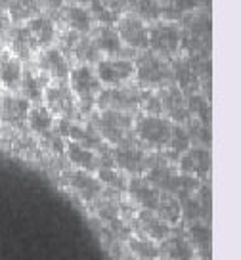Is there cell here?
<instances>
[{
    "label": "cell",
    "mask_w": 241,
    "mask_h": 260,
    "mask_svg": "<svg viewBox=\"0 0 241 260\" xmlns=\"http://www.w3.org/2000/svg\"><path fill=\"white\" fill-rule=\"evenodd\" d=\"M67 4H79V6H86L90 4V0H65Z\"/></svg>",
    "instance_id": "cell-30"
},
{
    "label": "cell",
    "mask_w": 241,
    "mask_h": 260,
    "mask_svg": "<svg viewBox=\"0 0 241 260\" xmlns=\"http://www.w3.org/2000/svg\"><path fill=\"white\" fill-rule=\"evenodd\" d=\"M65 184L71 189L73 193H77L86 203H94L98 201L105 191V186L102 184V180L98 178L92 172H84L79 169H71L64 174Z\"/></svg>",
    "instance_id": "cell-13"
},
{
    "label": "cell",
    "mask_w": 241,
    "mask_h": 260,
    "mask_svg": "<svg viewBox=\"0 0 241 260\" xmlns=\"http://www.w3.org/2000/svg\"><path fill=\"white\" fill-rule=\"evenodd\" d=\"M0 94H2V92H0Z\"/></svg>",
    "instance_id": "cell-32"
},
{
    "label": "cell",
    "mask_w": 241,
    "mask_h": 260,
    "mask_svg": "<svg viewBox=\"0 0 241 260\" xmlns=\"http://www.w3.org/2000/svg\"><path fill=\"white\" fill-rule=\"evenodd\" d=\"M165 252L169 254V258L172 260H192L193 258V249L192 245L188 243L186 237H167L165 241Z\"/></svg>",
    "instance_id": "cell-27"
},
{
    "label": "cell",
    "mask_w": 241,
    "mask_h": 260,
    "mask_svg": "<svg viewBox=\"0 0 241 260\" xmlns=\"http://www.w3.org/2000/svg\"><path fill=\"white\" fill-rule=\"evenodd\" d=\"M64 147H65V155H67V161L73 165V169L96 174L104 167H113L111 155H100L96 151L88 149V147L73 142V140H67V144Z\"/></svg>",
    "instance_id": "cell-12"
},
{
    "label": "cell",
    "mask_w": 241,
    "mask_h": 260,
    "mask_svg": "<svg viewBox=\"0 0 241 260\" xmlns=\"http://www.w3.org/2000/svg\"><path fill=\"white\" fill-rule=\"evenodd\" d=\"M132 251L136 252L138 256H142V258H155L157 256V247L153 245L152 239H147V237H144V239H132Z\"/></svg>",
    "instance_id": "cell-29"
},
{
    "label": "cell",
    "mask_w": 241,
    "mask_h": 260,
    "mask_svg": "<svg viewBox=\"0 0 241 260\" xmlns=\"http://www.w3.org/2000/svg\"><path fill=\"white\" fill-rule=\"evenodd\" d=\"M134 84L140 90H159L174 84V71L169 59H163L152 50L140 52L138 59L134 61Z\"/></svg>",
    "instance_id": "cell-1"
},
{
    "label": "cell",
    "mask_w": 241,
    "mask_h": 260,
    "mask_svg": "<svg viewBox=\"0 0 241 260\" xmlns=\"http://www.w3.org/2000/svg\"><path fill=\"white\" fill-rule=\"evenodd\" d=\"M90 8V16L94 19V23L98 25H115L117 21V17H115V12L111 8H107L104 2H100V0H90L88 4Z\"/></svg>",
    "instance_id": "cell-28"
},
{
    "label": "cell",
    "mask_w": 241,
    "mask_h": 260,
    "mask_svg": "<svg viewBox=\"0 0 241 260\" xmlns=\"http://www.w3.org/2000/svg\"><path fill=\"white\" fill-rule=\"evenodd\" d=\"M182 46V31L172 21H157L149 27V50L163 59H170Z\"/></svg>",
    "instance_id": "cell-10"
},
{
    "label": "cell",
    "mask_w": 241,
    "mask_h": 260,
    "mask_svg": "<svg viewBox=\"0 0 241 260\" xmlns=\"http://www.w3.org/2000/svg\"><path fill=\"white\" fill-rule=\"evenodd\" d=\"M174 122L163 115H138L134 119V138L149 151H165L172 138Z\"/></svg>",
    "instance_id": "cell-3"
},
{
    "label": "cell",
    "mask_w": 241,
    "mask_h": 260,
    "mask_svg": "<svg viewBox=\"0 0 241 260\" xmlns=\"http://www.w3.org/2000/svg\"><path fill=\"white\" fill-rule=\"evenodd\" d=\"M142 90L136 84H125L115 88H104L96 100V111H123L132 113L140 109Z\"/></svg>",
    "instance_id": "cell-6"
},
{
    "label": "cell",
    "mask_w": 241,
    "mask_h": 260,
    "mask_svg": "<svg viewBox=\"0 0 241 260\" xmlns=\"http://www.w3.org/2000/svg\"><path fill=\"white\" fill-rule=\"evenodd\" d=\"M8 50L14 54V56L21 61V63H31L37 52H39V46L33 39V35L29 32L27 25H16L14 29L8 31Z\"/></svg>",
    "instance_id": "cell-18"
},
{
    "label": "cell",
    "mask_w": 241,
    "mask_h": 260,
    "mask_svg": "<svg viewBox=\"0 0 241 260\" xmlns=\"http://www.w3.org/2000/svg\"><path fill=\"white\" fill-rule=\"evenodd\" d=\"M96 75L102 86L105 88H115V86H125L134 81V59L130 57H102L96 65Z\"/></svg>",
    "instance_id": "cell-9"
},
{
    "label": "cell",
    "mask_w": 241,
    "mask_h": 260,
    "mask_svg": "<svg viewBox=\"0 0 241 260\" xmlns=\"http://www.w3.org/2000/svg\"><path fill=\"white\" fill-rule=\"evenodd\" d=\"M25 65L8 48L0 50V92L17 94L23 79Z\"/></svg>",
    "instance_id": "cell-17"
},
{
    "label": "cell",
    "mask_w": 241,
    "mask_h": 260,
    "mask_svg": "<svg viewBox=\"0 0 241 260\" xmlns=\"http://www.w3.org/2000/svg\"><path fill=\"white\" fill-rule=\"evenodd\" d=\"M42 104L59 121H77L80 117L77 100L73 96L67 81L48 82L42 94Z\"/></svg>",
    "instance_id": "cell-5"
},
{
    "label": "cell",
    "mask_w": 241,
    "mask_h": 260,
    "mask_svg": "<svg viewBox=\"0 0 241 260\" xmlns=\"http://www.w3.org/2000/svg\"><path fill=\"white\" fill-rule=\"evenodd\" d=\"M92 41L100 50L102 57H125L127 48L120 42L119 35L115 31V25H96L90 32Z\"/></svg>",
    "instance_id": "cell-19"
},
{
    "label": "cell",
    "mask_w": 241,
    "mask_h": 260,
    "mask_svg": "<svg viewBox=\"0 0 241 260\" xmlns=\"http://www.w3.org/2000/svg\"><path fill=\"white\" fill-rule=\"evenodd\" d=\"M127 189H129L130 197L142 205L145 211H155V207L161 199V191L149 180L142 178V176H134V178L129 180Z\"/></svg>",
    "instance_id": "cell-23"
},
{
    "label": "cell",
    "mask_w": 241,
    "mask_h": 260,
    "mask_svg": "<svg viewBox=\"0 0 241 260\" xmlns=\"http://www.w3.org/2000/svg\"><path fill=\"white\" fill-rule=\"evenodd\" d=\"M46 10V0H10L8 17L12 23L23 25Z\"/></svg>",
    "instance_id": "cell-25"
},
{
    "label": "cell",
    "mask_w": 241,
    "mask_h": 260,
    "mask_svg": "<svg viewBox=\"0 0 241 260\" xmlns=\"http://www.w3.org/2000/svg\"><path fill=\"white\" fill-rule=\"evenodd\" d=\"M161 111L174 124H188L190 121V109H188V96L176 84H170L167 88L159 90Z\"/></svg>",
    "instance_id": "cell-14"
},
{
    "label": "cell",
    "mask_w": 241,
    "mask_h": 260,
    "mask_svg": "<svg viewBox=\"0 0 241 260\" xmlns=\"http://www.w3.org/2000/svg\"><path fill=\"white\" fill-rule=\"evenodd\" d=\"M138 224H140V230L144 232V236L147 239H167L170 236V224H167L165 220H161L153 211H140L138 212Z\"/></svg>",
    "instance_id": "cell-26"
},
{
    "label": "cell",
    "mask_w": 241,
    "mask_h": 260,
    "mask_svg": "<svg viewBox=\"0 0 241 260\" xmlns=\"http://www.w3.org/2000/svg\"><path fill=\"white\" fill-rule=\"evenodd\" d=\"M178 167H180L182 174H186V176H192V178L203 176V174H207L210 169L209 151L203 149V147H192V149H188L184 155H180Z\"/></svg>",
    "instance_id": "cell-24"
},
{
    "label": "cell",
    "mask_w": 241,
    "mask_h": 260,
    "mask_svg": "<svg viewBox=\"0 0 241 260\" xmlns=\"http://www.w3.org/2000/svg\"><path fill=\"white\" fill-rule=\"evenodd\" d=\"M115 31L120 42L130 52H145L149 50V27L144 19L136 14H125L117 17Z\"/></svg>",
    "instance_id": "cell-8"
},
{
    "label": "cell",
    "mask_w": 241,
    "mask_h": 260,
    "mask_svg": "<svg viewBox=\"0 0 241 260\" xmlns=\"http://www.w3.org/2000/svg\"><path fill=\"white\" fill-rule=\"evenodd\" d=\"M31 63L48 82L67 81L69 71H71V67H73V65L69 63V59L65 57V54L57 48V46H50V48L39 50Z\"/></svg>",
    "instance_id": "cell-11"
},
{
    "label": "cell",
    "mask_w": 241,
    "mask_h": 260,
    "mask_svg": "<svg viewBox=\"0 0 241 260\" xmlns=\"http://www.w3.org/2000/svg\"><path fill=\"white\" fill-rule=\"evenodd\" d=\"M4 48V39H2V35H0V50Z\"/></svg>",
    "instance_id": "cell-31"
},
{
    "label": "cell",
    "mask_w": 241,
    "mask_h": 260,
    "mask_svg": "<svg viewBox=\"0 0 241 260\" xmlns=\"http://www.w3.org/2000/svg\"><path fill=\"white\" fill-rule=\"evenodd\" d=\"M25 124L35 136L46 142H59L62 136L56 132V117L50 113L44 104H33L27 113Z\"/></svg>",
    "instance_id": "cell-15"
},
{
    "label": "cell",
    "mask_w": 241,
    "mask_h": 260,
    "mask_svg": "<svg viewBox=\"0 0 241 260\" xmlns=\"http://www.w3.org/2000/svg\"><path fill=\"white\" fill-rule=\"evenodd\" d=\"M31 104L19 94L2 92L0 94V122L10 128H21L27 121Z\"/></svg>",
    "instance_id": "cell-16"
},
{
    "label": "cell",
    "mask_w": 241,
    "mask_h": 260,
    "mask_svg": "<svg viewBox=\"0 0 241 260\" xmlns=\"http://www.w3.org/2000/svg\"><path fill=\"white\" fill-rule=\"evenodd\" d=\"M90 124L107 146H117L134 136V115L123 111H94Z\"/></svg>",
    "instance_id": "cell-4"
},
{
    "label": "cell",
    "mask_w": 241,
    "mask_h": 260,
    "mask_svg": "<svg viewBox=\"0 0 241 260\" xmlns=\"http://www.w3.org/2000/svg\"><path fill=\"white\" fill-rule=\"evenodd\" d=\"M67 84L71 88L73 96L77 100L80 117H90L96 111V100L100 92L104 90L102 82L98 79L94 65H73Z\"/></svg>",
    "instance_id": "cell-2"
},
{
    "label": "cell",
    "mask_w": 241,
    "mask_h": 260,
    "mask_svg": "<svg viewBox=\"0 0 241 260\" xmlns=\"http://www.w3.org/2000/svg\"><path fill=\"white\" fill-rule=\"evenodd\" d=\"M57 16L67 27V31H73L77 35H90L92 29H94V19H92L86 6L65 4Z\"/></svg>",
    "instance_id": "cell-20"
},
{
    "label": "cell",
    "mask_w": 241,
    "mask_h": 260,
    "mask_svg": "<svg viewBox=\"0 0 241 260\" xmlns=\"http://www.w3.org/2000/svg\"><path fill=\"white\" fill-rule=\"evenodd\" d=\"M111 162L115 169L123 171L125 174H142L147 171L149 165V153L138 144V140L132 138L120 142L111 149Z\"/></svg>",
    "instance_id": "cell-7"
},
{
    "label": "cell",
    "mask_w": 241,
    "mask_h": 260,
    "mask_svg": "<svg viewBox=\"0 0 241 260\" xmlns=\"http://www.w3.org/2000/svg\"><path fill=\"white\" fill-rule=\"evenodd\" d=\"M23 67V79H21V86H19V96L25 98L29 104H42V94L48 81L33 67V63H25Z\"/></svg>",
    "instance_id": "cell-22"
},
{
    "label": "cell",
    "mask_w": 241,
    "mask_h": 260,
    "mask_svg": "<svg viewBox=\"0 0 241 260\" xmlns=\"http://www.w3.org/2000/svg\"><path fill=\"white\" fill-rule=\"evenodd\" d=\"M25 25H27L29 32L33 35V39H35V42H37L39 50L50 48V46L56 44L59 35H57V27H56L54 17L40 14V16H37L35 19L27 21Z\"/></svg>",
    "instance_id": "cell-21"
}]
</instances>
